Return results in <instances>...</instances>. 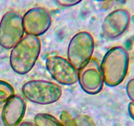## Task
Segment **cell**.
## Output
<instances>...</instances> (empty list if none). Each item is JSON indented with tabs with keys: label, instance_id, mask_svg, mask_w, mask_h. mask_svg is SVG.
Returning a JSON list of instances; mask_svg holds the SVG:
<instances>
[{
	"label": "cell",
	"instance_id": "6da1fadb",
	"mask_svg": "<svg viewBox=\"0 0 134 126\" xmlns=\"http://www.w3.org/2000/svg\"><path fill=\"white\" fill-rule=\"evenodd\" d=\"M41 51L39 37L26 35L11 49L9 62L12 70L19 75H25L35 66Z\"/></svg>",
	"mask_w": 134,
	"mask_h": 126
},
{
	"label": "cell",
	"instance_id": "7a4b0ae2",
	"mask_svg": "<svg viewBox=\"0 0 134 126\" xmlns=\"http://www.w3.org/2000/svg\"><path fill=\"white\" fill-rule=\"evenodd\" d=\"M129 66V53L124 47L115 46L110 49L100 64L104 83L109 87L122 83L128 75Z\"/></svg>",
	"mask_w": 134,
	"mask_h": 126
},
{
	"label": "cell",
	"instance_id": "3957f363",
	"mask_svg": "<svg viewBox=\"0 0 134 126\" xmlns=\"http://www.w3.org/2000/svg\"><path fill=\"white\" fill-rule=\"evenodd\" d=\"M24 97L32 103L49 105L60 100L62 95L61 86L56 83L44 80L26 81L22 87Z\"/></svg>",
	"mask_w": 134,
	"mask_h": 126
},
{
	"label": "cell",
	"instance_id": "277c9868",
	"mask_svg": "<svg viewBox=\"0 0 134 126\" xmlns=\"http://www.w3.org/2000/svg\"><path fill=\"white\" fill-rule=\"evenodd\" d=\"M95 42L92 35L86 31L75 34L68 44L67 57L78 70L92 58Z\"/></svg>",
	"mask_w": 134,
	"mask_h": 126
},
{
	"label": "cell",
	"instance_id": "5b68a950",
	"mask_svg": "<svg viewBox=\"0 0 134 126\" xmlns=\"http://www.w3.org/2000/svg\"><path fill=\"white\" fill-rule=\"evenodd\" d=\"M24 33L22 14L14 10L7 12L0 21V46L11 49L24 36Z\"/></svg>",
	"mask_w": 134,
	"mask_h": 126
},
{
	"label": "cell",
	"instance_id": "8992f818",
	"mask_svg": "<svg viewBox=\"0 0 134 126\" xmlns=\"http://www.w3.org/2000/svg\"><path fill=\"white\" fill-rule=\"evenodd\" d=\"M45 66L50 76L58 83L70 86L78 81V70L65 58L58 55L48 56Z\"/></svg>",
	"mask_w": 134,
	"mask_h": 126
},
{
	"label": "cell",
	"instance_id": "52a82bcc",
	"mask_svg": "<svg viewBox=\"0 0 134 126\" xmlns=\"http://www.w3.org/2000/svg\"><path fill=\"white\" fill-rule=\"evenodd\" d=\"M78 82L87 94L94 95L102 91L104 80L100 64L96 59L92 58L78 70Z\"/></svg>",
	"mask_w": 134,
	"mask_h": 126
},
{
	"label": "cell",
	"instance_id": "ba28073f",
	"mask_svg": "<svg viewBox=\"0 0 134 126\" xmlns=\"http://www.w3.org/2000/svg\"><path fill=\"white\" fill-rule=\"evenodd\" d=\"M131 16L124 8L114 9L105 17L102 25V34L108 39L120 38L128 30L130 24Z\"/></svg>",
	"mask_w": 134,
	"mask_h": 126
},
{
	"label": "cell",
	"instance_id": "9c48e42d",
	"mask_svg": "<svg viewBox=\"0 0 134 126\" xmlns=\"http://www.w3.org/2000/svg\"><path fill=\"white\" fill-rule=\"evenodd\" d=\"M23 26L27 35L39 37L48 31L52 23L49 12L43 7H34L22 16Z\"/></svg>",
	"mask_w": 134,
	"mask_h": 126
},
{
	"label": "cell",
	"instance_id": "30bf717a",
	"mask_svg": "<svg viewBox=\"0 0 134 126\" xmlns=\"http://www.w3.org/2000/svg\"><path fill=\"white\" fill-rule=\"evenodd\" d=\"M26 111L24 100L18 95H13L4 104L1 119L5 126H18L22 122Z\"/></svg>",
	"mask_w": 134,
	"mask_h": 126
},
{
	"label": "cell",
	"instance_id": "8fae6325",
	"mask_svg": "<svg viewBox=\"0 0 134 126\" xmlns=\"http://www.w3.org/2000/svg\"><path fill=\"white\" fill-rule=\"evenodd\" d=\"M34 123L37 126H64L61 121L47 113L36 114L34 117Z\"/></svg>",
	"mask_w": 134,
	"mask_h": 126
},
{
	"label": "cell",
	"instance_id": "7c38bea8",
	"mask_svg": "<svg viewBox=\"0 0 134 126\" xmlns=\"http://www.w3.org/2000/svg\"><path fill=\"white\" fill-rule=\"evenodd\" d=\"M14 95V89L9 83L0 80V104Z\"/></svg>",
	"mask_w": 134,
	"mask_h": 126
},
{
	"label": "cell",
	"instance_id": "4fadbf2b",
	"mask_svg": "<svg viewBox=\"0 0 134 126\" xmlns=\"http://www.w3.org/2000/svg\"><path fill=\"white\" fill-rule=\"evenodd\" d=\"M77 126H96L94 120L89 116L81 114L75 118Z\"/></svg>",
	"mask_w": 134,
	"mask_h": 126
},
{
	"label": "cell",
	"instance_id": "5bb4252c",
	"mask_svg": "<svg viewBox=\"0 0 134 126\" xmlns=\"http://www.w3.org/2000/svg\"><path fill=\"white\" fill-rule=\"evenodd\" d=\"M60 120L64 126H77L75 119L66 110L62 112L60 116Z\"/></svg>",
	"mask_w": 134,
	"mask_h": 126
},
{
	"label": "cell",
	"instance_id": "9a60e30c",
	"mask_svg": "<svg viewBox=\"0 0 134 126\" xmlns=\"http://www.w3.org/2000/svg\"><path fill=\"white\" fill-rule=\"evenodd\" d=\"M126 3V0H108L103 3V7L104 9H111L117 7L119 9L120 6H122Z\"/></svg>",
	"mask_w": 134,
	"mask_h": 126
},
{
	"label": "cell",
	"instance_id": "2e32d148",
	"mask_svg": "<svg viewBox=\"0 0 134 126\" xmlns=\"http://www.w3.org/2000/svg\"><path fill=\"white\" fill-rule=\"evenodd\" d=\"M126 91L127 96L131 101V102L134 104V77L130 80L127 83Z\"/></svg>",
	"mask_w": 134,
	"mask_h": 126
},
{
	"label": "cell",
	"instance_id": "e0dca14e",
	"mask_svg": "<svg viewBox=\"0 0 134 126\" xmlns=\"http://www.w3.org/2000/svg\"><path fill=\"white\" fill-rule=\"evenodd\" d=\"M82 1V0H56V2L60 7H70L77 5Z\"/></svg>",
	"mask_w": 134,
	"mask_h": 126
},
{
	"label": "cell",
	"instance_id": "ac0fdd59",
	"mask_svg": "<svg viewBox=\"0 0 134 126\" xmlns=\"http://www.w3.org/2000/svg\"><path fill=\"white\" fill-rule=\"evenodd\" d=\"M128 112L130 116L133 120H134V104L132 102H130L128 106Z\"/></svg>",
	"mask_w": 134,
	"mask_h": 126
},
{
	"label": "cell",
	"instance_id": "d6986e66",
	"mask_svg": "<svg viewBox=\"0 0 134 126\" xmlns=\"http://www.w3.org/2000/svg\"><path fill=\"white\" fill-rule=\"evenodd\" d=\"M18 126H37L35 124V123H33V122H21Z\"/></svg>",
	"mask_w": 134,
	"mask_h": 126
},
{
	"label": "cell",
	"instance_id": "ffe728a7",
	"mask_svg": "<svg viewBox=\"0 0 134 126\" xmlns=\"http://www.w3.org/2000/svg\"><path fill=\"white\" fill-rule=\"evenodd\" d=\"M92 1H98V2H105V1H108V0H92Z\"/></svg>",
	"mask_w": 134,
	"mask_h": 126
}]
</instances>
